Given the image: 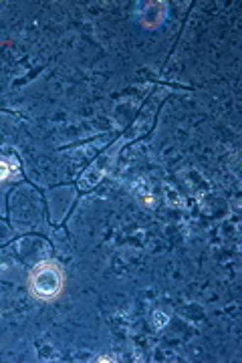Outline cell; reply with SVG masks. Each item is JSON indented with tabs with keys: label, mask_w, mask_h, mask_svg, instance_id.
<instances>
[{
	"label": "cell",
	"mask_w": 242,
	"mask_h": 363,
	"mask_svg": "<svg viewBox=\"0 0 242 363\" xmlns=\"http://www.w3.org/2000/svg\"><path fill=\"white\" fill-rule=\"evenodd\" d=\"M65 271L55 260H43L28 274V291L38 301H55L63 293Z\"/></svg>",
	"instance_id": "1"
},
{
	"label": "cell",
	"mask_w": 242,
	"mask_h": 363,
	"mask_svg": "<svg viewBox=\"0 0 242 363\" xmlns=\"http://www.w3.org/2000/svg\"><path fill=\"white\" fill-rule=\"evenodd\" d=\"M11 176V166L6 162H0V182H4Z\"/></svg>",
	"instance_id": "2"
}]
</instances>
